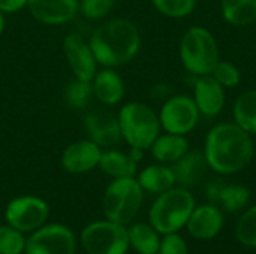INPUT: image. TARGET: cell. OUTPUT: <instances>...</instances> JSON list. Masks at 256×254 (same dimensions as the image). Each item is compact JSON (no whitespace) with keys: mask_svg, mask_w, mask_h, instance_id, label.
I'll list each match as a JSON object with an SVG mask.
<instances>
[{"mask_svg":"<svg viewBox=\"0 0 256 254\" xmlns=\"http://www.w3.org/2000/svg\"><path fill=\"white\" fill-rule=\"evenodd\" d=\"M202 153L210 169L220 175H232L250 163L255 147L250 133L234 121H226L207 133Z\"/></svg>","mask_w":256,"mask_h":254,"instance_id":"obj_1","label":"cell"},{"mask_svg":"<svg viewBox=\"0 0 256 254\" xmlns=\"http://www.w3.org/2000/svg\"><path fill=\"white\" fill-rule=\"evenodd\" d=\"M88 43L99 64L117 67L135 58L141 48V34L132 21L114 18L104 22Z\"/></svg>","mask_w":256,"mask_h":254,"instance_id":"obj_2","label":"cell"},{"mask_svg":"<svg viewBox=\"0 0 256 254\" xmlns=\"http://www.w3.org/2000/svg\"><path fill=\"white\" fill-rule=\"evenodd\" d=\"M178 52L183 67L194 76L210 75L220 60L214 34L202 25H192L184 31Z\"/></svg>","mask_w":256,"mask_h":254,"instance_id":"obj_3","label":"cell"},{"mask_svg":"<svg viewBox=\"0 0 256 254\" xmlns=\"http://www.w3.org/2000/svg\"><path fill=\"white\" fill-rule=\"evenodd\" d=\"M195 207V198L186 187H172L153 202L150 225L162 235L178 232L186 226Z\"/></svg>","mask_w":256,"mask_h":254,"instance_id":"obj_4","label":"cell"},{"mask_svg":"<svg viewBox=\"0 0 256 254\" xmlns=\"http://www.w3.org/2000/svg\"><path fill=\"white\" fill-rule=\"evenodd\" d=\"M122 138L135 150H150L152 144L160 135L159 115L146 103H126L118 114Z\"/></svg>","mask_w":256,"mask_h":254,"instance_id":"obj_5","label":"cell"},{"mask_svg":"<svg viewBox=\"0 0 256 254\" xmlns=\"http://www.w3.org/2000/svg\"><path fill=\"white\" fill-rule=\"evenodd\" d=\"M144 190L138 180L116 178L106 189L104 196V214L110 222L126 225L132 222L142 204Z\"/></svg>","mask_w":256,"mask_h":254,"instance_id":"obj_6","label":"cell"},{"mask_svg":"<svg viewBox=\"0 0 256 254\" xmlns=\"http://www.w3.org/2000/svg\"><path fill=\"white\" fill-rule=\"evenodd\" d=\"M81 243L88 254H126L129 235L124 225L114 222H94L84 228Z\"/></svg>","mask_w":256,"mask_h":254,"instance_id":"obj_7","label":"cell"},{"mask_svg":"<svg viewBox=\"0 0 256 254\" xmlns=\"http://www.w3.org/2000/svg\"><path fill=\"white\" fill-rule=\"evenodd\" d=\"M159 115L160 127L166 133L189 135L200 123V111L192 96L174 94L165 100Z\"/></svg>","mask_w":256,"mask_h":254,"instance_id":"obj_8","label":"cell"},{"mask_svg":"<svg viewBox=\"0 0 256 254\" xmlns=\"http://www.w3.org/2000/svg\"><path fill=\"white\" fill-rule=\"evenodd\" d=\"M50 214L45 201L36 196H20L6 207V222L20 232H33L44 226Z\"/></svg>","mask_w":256,"mask_h":254,"instance_id":"obj_9","label":"cell"},{"mask_svg":"<svg viewBox=\"0 0 256 254\" xmlns=\"http://www.w3.org/2000/svg\"><path fill=\"white\" fill-rule=\"evenodd\" d=\"M26 254H75V237L62 225L36 229L26 241Z\"/></svg>","mask_w":256,"mask_h":254,"instance_id":"obj_10","label":"cell"},{"mask_svg":"<svg viewBox=\"0 0 256 254\" xmlns=\"http://www.w3.org/2000/svg\"><path fill=\"white\" fill-rule=\"evenodd\" d=\"M192 97L200 114L210 118L218 117L224 111L226 102L225 88L212 75L195 76Z\"/></svg>","mask_w":256,"mask_h":254,"instance_id":"obj_11","label":"cell"},{"mask_svg":"<svg viewBox=\"0 0 256 254\" xmlns=\"http://www.w3.org/2000/svg\"><path fill=\"white\" fill-rule=\"evenodd\" d=\"M64 55L75 75L82 81H92L96 75V58L87 43L80 34H69L63 42Z\"/></svg>","mask_w":256,"mask_h":254,"instance_id":"obj_12","label":"cell"},{"mask_svg":"<svg viewBox=\"0 0 256 254\" xmlns=\"http://www.w3.org/2000/svg\"><path fill=\"white\" fill-rule=\"evenodd\" d=\"M100 147L92 139L72 142L62 156L63 168L70 174H84L96 168L100 162Z\"/></svg>","mask_w":256,"mask_h":254,"instance_id":"obj_13","label":"cell"},{"mask_svg":"<svg viewBox=\"0 0 256 254\" xmlns=\"http://www.w3.org/2000/svg\"><path fill=\"white\" fill-rule=\"evenodd\" d=\"M186 228L196 240H213L224 228V214L218 205L204 204L195 207Z\"/></svg>","mask_w":256,"mask_h":254,"instance_id":"obj_14","label":"cell"},{"mask_svg":"<svg viewBox=\"0 0 256 254\" xmlns=\"http://www.w3.org/2000/svg\"><path fill=\"white\" fill-rule=\"evenodd\" d=\"M84 126L90 139L99 147H112L123 139L118 117H114L111 112L93 111L87 114Z\"/></svg>","mask_w":256,"mask_h":254,"instance_id":"obj_15","label":"cell"},{"mask_svg":"<svg viewBox=\"0 0 256 254\" xmlns=\"http://www.w3.org/2000/svg\"><path fill=\"white\" fill-rule=\"evenodd\" d=\"M28 10L34 19L44 24H63L70 21L78 9V0H28Z\"/></svg>","mask_w":256,"mask_h":254,"instance_id":"obj_16","label":"cell"},{"mask_svg":"<svg viewBox=\"0 0 256 254\" xmlns=\"http://www.w3.org/2000/svg\"><path fill=\"white\" fill-rule=\"evenodd\" d=\"M208 168L206 156L202 151H188L183 157L172 163V172L176 177V183L182 187H192L201 181Z\"/></svg>","mask_w":256,"mask_h":254,"instance_id":"obj_17","label":"cell"},{"mask_svg":"<svg viewBox=\"0 0 256 254\" xmlns=\"http://www.w3.org/2000/svg\"><path fill=\"white\" fill-rule=\"evenodd\" d=\"M92 85L98 100L106 106L117 105L124 96V82L122 76L111 67H105L104 70L98 72L92 79Z\"/></svg>","mask_w":256,"mask_h":254,"instance_id":"obj_18","label":"cell"},{"mask_svg":"<svg viewBox=\"0 0 256 254\" xmlns=\"http://www.w3.org/2000/svg\"><path fill=\"white\" fill-rule=\"evenodd\" d=\"M150 150L159 163H174L189 151V141L183 135L165 132L156 138Z\"/></svg>","mask_w":256,"mask_h":254,"instance_id":"obj_19","label":"cell"},{"mask_svg":"<svg viewBox=\"0 0 256 254\" xmlns=\"http://www.w3.org/2000/svg\"><path fill=\"white\" fill-rule=\"evenodd\" d=\"M138 183L144 192L160 195L174 187L176 177L170 166L160 163V165H152L142 169L138 175Z\"/></svg>","mask_w":256,"mask_h":254,"instance_id":"obj_20","label":"cell"},{"mask_svg":"<svg viewBox=\"0 0 256 254\" xmlns=\"http://www.w3.org/2000/svg\"><path fill=\"white\" fill-rule=\"evenodd\" d=\"M99 166L106 175L112 177L114 180L130 178L136 174L138 162L130 156V153L124 154L117 150H110V151L102 153Z\"/></svg>","mask_w":256,"mask_h":254,"instance_id":"obj_21","label":"cell"},{"mask_svg":"<svg viewBox=\"0 0 256 254\" xmlns=\"http://www.w3.org/2000/svg\"><path fill=\"white\" fill-rule=\"evenodd\" d=\"M222 16L236 27H246L256 21V0H220Z\"/></svg>","mask_w":256,"mask_h":254,"instance_id":"obj_22","label":"cell"},{"mask_svg":"<svg viewBox=\"0 0 256 254\" xmlns=\"http://www.w3.org/2000/svg\"><path fill=\"white\" fill-rule=\"evenodd\" d=\"M234 123L248 133L256 135V88L242 93L234 102Z\"/></svg>","mask_w":256,"mask_h":254,"instance_id":"obj_23","label":"cell"},{"mask_svg":"<svg viewBox=\"0 0 256 254\" xmlns=\"http://www.w3.org/2000/svg\"><path fill=\"white\" fill-rule=\"evenodd\" d=\"M129 246L134 247L135 252L140 254H158L160 246L159 232L146 223H136L130 229H128Z\"/></svg>","mask_w":256,"mask_h":254,"instance_id":"obj_24","label":"cell"},{"mask_svg":"<svg viewBox=\"0 0 256 254\" xmlns=\"http://www.w3.org/2000/svg\"><path fill=\"white\" fill-rule=\"evenodd\" d=\"M250 198H252V193L246 186L224 183L216 205L228 213H238V211H243L249 205Z\"/></svg>","mask_w":256,"mask_h":254,"instance_id":"obj_25","label":"cell"},{"mask_svg":"<svg viewBox=\"0 0 256 254\" xmlns=\"http://www.w3.org/2000/svg\"><path fill=\"white\" fill-rule=\"evenodd\" d=\"M93 94L92 81H82L75 78L64 88V100L75 109H82L88 105Z\"/></svg>","mask_w":256,"mask_h":254,"instance_id":"obj_26","label":"cell"},{"mask_svg":"<svg viewBox=\"0 0 256 254\" xmlns=\"http://www.w3.org/2000/svg\"><path fill=\"white\" fill-rule=\"evenodd\" d=\"M237 240L249 249H256V205L246 210L236 226Z\"/></svg>","mask_w":256,"mask_h":254,"instance_id":"obj_27","label":"cell"},{"mask_svg":"<svg viewBox=\"0 0 256 254\" xmlns=\"http://www.w3.org/2000/svg\"><path fill=\"white\" fill-rule=\"evenodd\" d=\"M153 6L168 18H186L196 6V0H152Z\"/></svg>","mask_w":256,"mask_h":254,"instance_id":"obj_28","label":"cell"},{"mask_svg":"<svg viewBox=\"0 0 256 254\" xmlns=\"http://www.w3.org/2000/svg\"><path fill=\"white\" fill-rule=\"evenodd\" d=\"M210 75L225 90L226 88H234V87H237L242 82V72H240V69L234 63H231L228 60H222V58L216 63V66L213 67Z\"/></svg>","mask_w":256,"mask_h":254,"instance_id":"obj_29","label":"cell"},{"mask_svg":"<svg viewBox=\"0 0 256 254\" xmlns=\"http://www.w3.org/2000/svg\"><path fill=\"white\" fill-rule=\"evenodd\" d=\"M26 250L22 232L12 226H0V254H21Z\"/></svg>","mask_w":256,"mask_h":254,"instance_id":"obj_30","label":"cell"},{"mask_svg":"<svg viewBox=\"0 0 256 254\" xmlns=\"http://www.w3.org/2000/svg\"><path fill=\"white\" fill-rule=\"evenodd\" d=\"M116 0H81L80 9L84 16L90 19H98L106 16L114 7Z\"/></svg>","mask_w":256,"mask_h":254,"instance_id":"obj_31","label":"cell"},{"mask_svg":"<svg viewBox=\"0 0 256 254\" xmlns=\"http://www.w3.org/2000/svg\"><path fill=\"white\" fill-rule=\"evenodd\" d=\"M158 254H189L188 243L177 232L166 234L160 240V246H159Z\"/></svg>","mask_w":256,"mask_h":254,"instance_id":"obj_32","label":"cell"},{"mask_svg":"<svg viewBox=\"0 0 256 254\" xmlns=\"http://www.w3.org/2000/svg\"><path fill=\"white\" fill-rule=\"evenodd\" d=\"M28 0H0V10L2 12H16L20 9H22L24 6H27Z\"/></svg>","mask_w":256,"mask_h":254,"instance_id":"obj_33","label":"cell"},{"mask_svg":"<svg viewBox=\"0 0 256 254\" xmlns=\"http://www.w3.org/2000/svg\"><path fill=\"white\" fill-rule=\"evenodd\" d=\"M4 30V16H3V12L0 10V36Z\"/></svg>","mask_w":256,"mask_h":254,"instance_id":"obj_34","label":"cell"}]
</instances>
